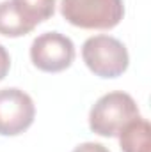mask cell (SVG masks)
<instances>
[{
  "instance_id": "cell-7",
  "label": "cell",
  "mask_w": 151,
  "mask_h": 152,
  "mask_svg": "<svg viewBox=\"0 0 151 152\" xmlns=\"http://www.w3.org/2000/svg\"><path fill=\"white\" fill-rule=\"evenodd\" d=\"M11 2L16 12L34 28L39 23L50 20L55 12V0H11Z\"/></svg>"
},
{
  "instance_id": "cell-10",
  "label": "cell",
  "mask_w": 151,
  "mask_h": 152,
  "mask_svg": "<svg viewBox=\"0 0 151 152\" xmlns=\"http://www.w3.org/2000/svg\"><path fill=\"white\" fill-rule=\"evenodd\" d=\"M73 152H110L105 145L101 143H94V142H85L82 145H78L73 149Z\"/></svg>"
},
{
  "instance_id": "cell-2",
  "label": "cell",
  "mask_w": 151,
  "mask_h": 152,
  "mask_svg": "<svg viewBox=\"0 0 151 152\" xmlns=\"http://www.w3.org/2000/svg\"><path fill=\"white\" fill-rule=\"evenodd\" d=\"M139 106L133 97L126 92H109L101 96L89 112V127L93 133L114 138L121 133V129L139 117Z\"/></svg>"
},
{
  "instance_id": "cell-9",
  "label": "cell",
  "mask_w": 151,
  "mask_h": 152,
  "mask_svg": "<svg viewBox=\"0 0 151 152\" xmlns=\"http://www.w3.org/2000/svg\"><path fill=\"white\" fill-rule=\"evenodd\" d=\"M9 69H11V57L7 53V50L0 44V81L7 76Z\"/></svg>"
},
{
  "instance_id": "cell-3",
  "label": "cell",
  "mask_w": 151,
  "mask_h": 152,
  "mask_svg": "<svg viewBox=\"0 0 151 152\" xmlns=\"http://www.w3.org/2000/svg\"><path fill=\"white\" fill-rule=\"evenodd\" d=\"M82 58L89 71L100 78H117L130 64L126 46L112 36H93L82 46Z\"/></svg>"
},
{
  "instance_id": "cell-6",
  "label": "cell",
  "mask_w": 151,
  "mask_h": 152,
  "mask_svg": "<svg viewBox=\"0 0 151 152\" xmlns=\"http://www.w3.org/2000/svg\"><path fill=\"white\" fill-rule=\"evenodd\" d=\"M150 122L146 118H142L141 115L135 117L133 120H130L119 136V145L123 152H150Z\"/></svg>"
},
{
  "instance_id": "cell-8",
  "label": "cell",
  "mask_w": 151,
  "mask_h": 152,
  "mask_svg": "<svg viewBox=\"0 0 151 152\" xmlns=\"http://www.w3.org/2000/svg\"><path fill=\"white\" fill-rule=\"evenodd\" d=\"M34 30L14 9L11 0L0 2V36L5 37H21Z\"/></svg>"
},
{
  "instance_id": "cell-4",
  "label": "cell",
  "mask_w": 151,
  "mask_h": 152,
  "mask_svg": "<svg viewBox=\"0 0 151 152\" xmlns=\"http://www.w3.org/2000/svg\"><path fill=\"white\" fill-rule=\"evenodd\" d=\"M30 60L43 73H61L73 64L75 44L61 32H44L32 41Z\"/></svg>"
},
{
  "instance_id": "cell-1",
  "label": "cell",
  "mask_w": 151,
  "mask_h": 152,
  "mask_svg": "<svg viewBox=\"0 0 151 152\" xmlns=\"http://www.w3.org/2000/svg\"><path fill=\"white\" fill-rule=\"evenodd\" d=\"M62 18L85 30H110L124 16L123 0H62Z\"/></svg>"
},
{
  "instance_id": "cell-5",
  "label": "cell",
  "mask_w": 151,
  "mask_h": 152,
  "mask_svg": "<svg viewBox=\"0 0 151 152\" xmlns=\"http://www.w3.org/2000/svg\"><path fill=\"white\" fill-rule=\"evenodd\" d=\"M36 117L32 97L20 88L0 90V136H16L25 133Z\"/></svg>"
}]
</instances>
